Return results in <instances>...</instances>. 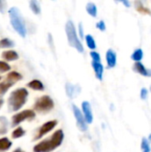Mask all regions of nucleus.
Segmentation results:
<instances>
[{
	"label": "nucleus",
	"instance_id": "nucleus-1",
	"mask_svg": "<svg viewBox=\"0 0 151 152\" xmlns=\"http://www.w3.org/2000/svg\"><path fill=\"white\" fill-rule=\"evenodd\" d=\"M64 138V134L62 130L55 131L50 137L44 139V141L40 142L36 145L34 146V152H51L57 149L62 143Z\"/></svg>",
	"mask_w": 151,
	"mask_h": 152
},
{
	"label": "nucleus",
	"instance_id": "nucleus-2",
	"mask_svg": "<svg viewBox=\"0 0 151 152\" xmlns=\"http://www.w3.org/2000/svg\"><path fill=\"white\" fill-rule=\"evenodd\" d=\"M28 92L25 88H18L12 91L8 98V109L10 111H18L26 103Z\"/></svg>",
	"mask_w": 151,
	"mask_h": 152
},
{
	"label": "nucleus",
	"instance_id": "nucleus-3",
	"mask_svg": "<svg viewBox=\"0 0 151 152\" xmlns=\"http://www.w3.org/2000/svg\"><path fill=\"white\" fill-rule=\"evenodd\" d=\"M8 12H9V17L12 28L17 31V33L20 37H25L27 34V29H26L25 22L23 20V18L21 17L19 9L16 7H12L8 11Z\"/></svg>",
	"mask_w": 151,
	"mask_h": 152
},
{
	"label": "nucleus",
	"instance_id": "nucleus-4",
	"mask_svg": "<svg viewBox=\"0 0 151 152\" xmlns=\"http://www.w3.org/2000/svg\"><path fill=\"white\" fill-rule=\"evenodd\" d=\"M66 34L68 37V41L70 46L76 48V50L79 53H84V46L80 40L78 39V37L77 35V31L74 26V23L71 20H69L66 24Z\"/></svg>",
	"mask_w": 151,
	"mask_h": 152
},
{
	"label": "nucleus",
	"instance_id": "nucleus-5",
	"mask_svg": "<svg viewBox=\"0 0 151 152\" xmlns=\"http://www.w3.org/2000/svg\"><path fill=\"white\" fill-rule=\"evenodd\" d=\"M53 107H54V102L52 100V98L49 97L48 95H44L36 101V102L34 103L33 109L35 111L38 113L45 114L51 111L53 109Z\"/></svg>",
	"mask_w": 151,
	"mask_h": 152
},
{
	"label": "nucleus",
	"instance_id": "nucleus-6",
	"mask_svg": "<svg viewBox=\"0 0 151 152\" xmlns=\"http://www.w3.org/2000/svg\"><path fill=\"white\" fill-rule=\"evenodd\" d=\"M36 117V113L31 110H25L12 116V126H17L24 120H32Z\"/></svg>",
	"mask_w": 151,
	"mask_h": 152
},
{
	"label": "nucleus",
	"instance_id": "nucleus-7",
	"mask_svg": "<svg viewBox=\"0 0 151 152\" xmlns=\"http://www.w3.org/2000/svg\"><path fill=\"white\" fill-rule=\"evenodd\" d=\"M58 124L57 120H52V121H48L46 123H44L43 126H41L38 129L37 134L35 135L34 137V141H37L40 140L44 135H45L46 134H48L49 132H51Z\"/></svg>",
	"mask_w": 151,
	"mask_h": 152
},
{
	"label": "nucleus",
	"instance_id": "nucleus-8",
	"mask_svg": "<svg viewBox=\"0 0 151 152\" xmlns=\"http://www.w3.org/2000/svg\"><path fill=\"white\" fill-rule=\"evenodd\" d=\"M72 110H73V113H74V116L77 120V126L78 129L82 132H85L87 130V125H86V122H85L84 116L81 113L80 110L76 105H72Z\"/></svg>",
	"mask_w": 151,
	"mask_h": 152
},
{
	"label": "nucleus",
	"instance_id": "nucleus-9",
	"mask_svg": "<svg viewBox=\"0 0 151 152\" xmlns=\"http://www.w3.org/2000/svg\"><path fill=\"white\" fill-rule=\"evenodd\" d=\"M82 110H83V116L86 123L92 124L93 120V116L92 112V107L91 104L88 102H84L82 103Z\"/></svg>",
	"mask_w": 151,
	"mask_h": 152
},
{
	"label": "nucleus",
	"instance_id": "nucleus-10",
	"mask_svg": "<svg viewBox=\"0 0 151 152\" xmlns=\"http://www.w3.org/2000/svg\"><path fill=\"white\" fill-rule=\"evenodd\" d=\"M133 69L136 73H139L140 75H142L143 77H151V69H147L142 61L141 62H135L133 64Z\"/></svg>",
	"mask_w": 151,
	"mask_h": 152
},
{
	"label": "nucleus",
	"instance_id": "nucleus-11",
	"mask_svg": "<svg viewBox=\"0 0 151 152\" xmlns=\"http://www.w3.org/2000/svg\"><path fill=\"white\" fill-rule=\"evenodd\" d=\"M106 61L109 68H114L117 65V53L112 49H109L106 53Z\"/></svg>",
	"mask_w": 151,
	"mask_h": 152
},
{
	"label": "nucleus",
	"instance_id": "nucleus-12",
	"mask_svg": "<svg viewBox=\"0 0 151 152\" xmlns=\"http://www.w3.org/2000/svg\"><path fill=\"white\" fill-rule=\"evenodd\" d=\"M80 91H81V89L78 86H74L69 83L66 84V93L69 98L72 99V98L77 97L80 94Z\"/></svg>",
	"mask_w": 151,
	"mask_h": 152
},
{
	"label": "nucleus",
	"instance_id": "nucleus-13",
	"mask_svg": "<svg viewBox=\"0 0 151 152\" xmlns=\"http://www.w3.org/2000/svg\"><path fill=\"white\" fill-rule=\"evenodd\" d=\"M92 66L93 68V70H94L97 79L101 80L102 77H103V71H104V68H103V65L101 64V62L92 61Z\"/></svg>",
	"mask_w": 151,
	"mask_h": 152
},
{
	"label": "nucleus",
	"instance_id": "nucleus-14",
	"mask_svg": "<svg viewBox=\"0 0 151 152\" xmlns=\"http://www.w3.org/2000/svg\"><path fill=\"white\" fill-rule=\"evenodd\" d=\"M2 57L4 60L7 61H16L19 59V55L15 51L12 50H8V51H4L2 53Z\"/></svg>",
	"mask_w": 151,
	"mask_h": 152
},
{
	"label": "nucleus",
	"instance_id": "nucleus-15",
	"mask_svg": "<svg viewBox=\"0 0 151 152\" xmlns=\"http://www.w3.org/2000/svg\"><path fill=\"white\" fill-rule=\"evenodd\" d=\"M28 87L31 88L32 90H35V91H43L44 89V85L41 81L37 80V79H34L32 81H30L29 83H28Z\"/></svg>",
	"mask_w": 151,
	"mask_h": 152
},
{
	"label": "nucleus",
	"instance_id": "nucleus-16",
	"mask_svg": "<svg viewBox=\"0 0 151 152\" xmlns=\"http://www.w3.org/2000/svg\"><path fill=\"white\" fill-rule=\"evenodd\" d=\"M21 78H22V76L17 71H12V72L8 73V75L6 76V79H8L9 81H11L13 84L17 83Z\"/></svg>",
	"mask_w": 151,
	"mask_h": 152
},
{
	"label": "nucleus",
	"instance_id": "nucleus-17",
	"mask_svg": "<svg viewBox=\"0 0 151 152\" xmlns=\"http://www.w3.org/2000/svg\"><path fill=\"white\" fill-rule=\"evenodd\" d=\"M131 59L134 61L135 62H141L142 60L143 59V51L141 48H138L134 50V52L131 55Z\"/></svg>",
	"mask_w": 151,
	"mask_h": 152
},
{
	"label": "nucleus",
	"instance_id": "nucleus-18",
	"mask_svg": "<svg viewBox=\"0 0 151 152\" xmlns=\"http://www.w3.org/2000/svg\"><path fill=\"white\" fill-rule=\"evenodd\" d=\"M12 85H13V83H12L8 79H5L4 81L1 82L0 83V95L4 94L7 92V90L12 86Z\"/></svg>",
	"mask_w": 151,
	"mask_h": 152
},
{
	"label": "nucleus",
	"instance_id": "nucleus-19",
	"mask_svg": "<svg viewBox=\"0 0 151 152\" xmlns=\"http://www.w3.org/2000/svg\"><path fill=\"white\" fill-rule=\"evenodd\" d=\"M11 147H12V142L8 138L4 137L0 139V151H5L9 150Z\"/></svg>",
	"mask_w": 151,
	"mask_h": 152
},
{
	"label": "nucleus",
	"instance_id": "nucleus-20",
	"mask_svg": "<svg viewBox=\"0 0 151 152\" xmlns=\"http://www.w3.org/2000/svg\"><path fill=\"white\" fill-rule=\"evenodd\" d=\"M8 131V120L4 117H0V135L5 134Z\"/></svg>",
	"mask_w": 151,
	"mask_h": 152
},
{
	"label": "nucleus",
	"instance_id": "nucleus-21",
	"mask_svg": "<svg viewBox=\"0 0 151 152\" xmlns=\"http://www.w3.org/2000/svg\"><path fill=\"white\" fill-rule=\"evenodd\" d=\"M141 151L142 152H151L150 142L148 141L147 137H142V139Z\"/></svg>",
	"mask_w": 151,
	"mask_h": 152
},
{
	"label": "nucleus",
	"instance_id": "nucleus-22",
	"mask_svg": "<svg viewBox=\"0 0 151 152\" xmlns=\"http://www.w3.org/2000/svg\"><path fill=\"white\" fill-rule=\"evenodd\" d=\"M86 11L92 17L97 16V7L94 3H88L86 4Z\"/></svg>",
	"mask_w": 151,
	"mask_h": 152
},
{
	"label": "nucleus",
	"instance_id": "nucleus-23",
	"mask_svg": "<svg viewBox=\"0 0 151 152\" xmlns=\"http://www.w3.org/2000/svg\"><path fill=\"white\" fill-rule=\"evenodd\" d=\"M29 6H30V9L32 10V12L35 14H39L41 12V7H40V4H39L38 1H36V0L30 1L29 2Z\"/></svg>",
	"mask_w": 151,
	"mask_h": 152
},
{
	"label": "nucleus",
	"instance_id": "nucleus-24",
	"mask_svg": "<svg viewBox=\"0 0 151 152\" xmlns=\"http://www.w3.org/2000/svg\"><path fill=\"white\" fill-rule=\"evenodd\" d=\"M15 45L14 42L9 38H3L0 40V47L1 48H12Z\"/></svg>",
	"mask_w": 151,
	"mask_h": 152
},
{
	"label": "nucleus",
	"instance_id": "nucleus-25",
	"mask_svg": "<svg viewBox=\"0 0 151 152\" xmlns=\"http://www.w3.org/2000/svg\"><path fill=\"white\" fill-rule=\"evenodd\" d=\"M26 134L25 130L22 128V127H17L12 134V139H18V138H20L22 136H24Z\"/></svg>",
	"mask_w": 151,
	"mask_h": 152
},
{
	"label": "nucleus",
	"instance_id": "nucleus-26",
	"mask_svg": "<svg viewBox=\"0 0 151 152\" xmlns=\"http://www.w3.org/2000/svg\"><path fill=\"white\" fill-rule=\"evenodd\" d=\"M85 41H86L87 46H88L91 50H94V49L96 48L95 40H94V38H93L91 35H86V37H85Z\"/></svg>",
	"mask_w": 151,
	"mask_h": 152
},
{
	"label": "nucleus",
	"instance_id": "nucleus-27",
	"mask_svg": "<svg viewBox=\"0 0 151 152\" xmlns=\"http://www.w3.org/2000/svg\"><path fill=\"white\" fill-rule=\"evenodd\" d=\"M10 69H11V67H10V65L8 63L0 61V72L4 73V72L9 71Z\"/></svg>",
	"mask_w": 151,
	"mask_h": 152
},
{
	"label": "nucleus",
	"instance_id": "nucleus-28",
	"mask_svg": "<svg viewBox=\"0 0 151 152\" xmlns=\"http://www.w3.org/2000/svg\"><path fill=\"white\" fill-rule=\"evenodd\" d=\"M148 96H149V90L146 88V87H142L141 89V92H140V97L142 101H145L148 99Z\"/></svg>",
	"mask_w": 151,
	"mask_h": 152
},
{
	"label": "nucleus",
	"instance_id": "nucleus-29",
	"mask_svg": "<svg viewBox=\"0 0 151 152\" xmlns=\"http://www.w3.org/2000/svg\"><path fill=\"white\" fill-rule=\"evenodd\" d=\"M90 55L93 59V61H95V62H101V56L100 54L97 53V52H94V51H92L90 53Z\"/></svg>",
	"mask_w": 151,
	"mask_h": 152
},
{
	"label": "nucleus",
	"instance_id": "nucleus-30",
	"mask_svg": "<svg viewBox=\"0 0 151 152\" xmlns=\"http://www.w3.org/2000/svg\"><path fill=\"white\" fill-rule=\"evenodd\" d=\"M96 28H99L101 31H105L106 30V24L103 20H100L99 22L96 23Z\"/></svg>",
	"mask_w": 151,
	"mask_h": 152
},
{
	"label": "nucleus",
	"instance_id": "nucleus-31",
	"mask_svg": "<svg viewBox=\"0 0 151 152\" xmlns=\"http://www.w3.org/2000/svg\"><path fill=\"white\" fill-rule=\"evenodd\" d=\"M5 11H6V2L0 0V12L4 14Z\"/></svg>",
	"mask_w": 151,
	"mask_h": 152
},
{
	"label": "nucleus",
	"instance_id": "nucleus-32",
	"mask_svg": "<svg viewBox=\"0 0 151 152\" xmlns=\"http://www.w3.org/2000/svg\"><path fill=\"white\" fill-rule=\"evenodd\" d=\"M78 28H79V36L81 37H84V29H83V25L82 23H80L78 25Z\"/></svg>",
	"mask_w": 151,
	"mask_h": 152
},
{
	"label": "nucleus",
	"instance_id": "nucleus-33",
	"mask_svg": "<svg viewBox=\"0 0 151 152\" xmlns=\"http://www.w3.org/2000/svg\"><path fill=\"white\" fill-rule=\"evenodd\" d=\"M122 4L125 6V7H127V8H129V7H131V4H132V3L130 2V1H128V0H125V1H122Z\"/></svg>",
	"mask_w": 151,
	"mask_h": 152
},
{
	"label": "nucleus",
	"instance_id": "nucleus-34",
	"mask_svg": "<svg viewBox=\"0 0 151 152\" xmlns=\"http://www.w3.org/2000/svg\"><path fill=\"white\" fill-rule=\"evenodd\" d=\"M12 152H24L23 151H21L20 149H16V150H14Z\"/></svg>",
	"mask_w": 151,
	"mask_h": 152
},
{
	"label": "nucleus",
	"instance_id": "nucleus-35",
	"mask_svg": "<svg viewBox=\"0 0 151 152\" xmlns=\"http://www.w3.org/2000/svg\"><path fill=\"white\" fill-rule=\"evenodd\" d=\"M147 139H148V141H149V142L151 143V134H150V135L148 136V138H147Z\"/></svg>",
	"mask_w": 151,
	"mask_h": 152
},
{
	"label": "nucleus",
	"instance_id": "nucleus-36",
	"mask_svg": "<svg viewBox=\"0 0 151 152\" xmlns=\"http://www.w3.org/2000/svg\"><path fill=\"white\" fill-rule=\"evenodd\" d=\"M3 103H4V101H3L2 99H0V108L2 107V105H3Z\"/></svg>",
	"mask_w": 151,
	"mask_h": 152
},
{
	"label": "nucleus",
	"instance_id": "nucleus-37",
	"mask_svg": "<svg viewBox=\"0 0 151 152\" xmlns=\"http://www.w3.org/2000/svg\"><path fill=\"white\" fill-rule=\"evenodd\" d=\"M150 93H151V86H150Z\"/></svg>",
	"mask_w": 151,
	"mask_h": 152
},
{
	"label": "nucleus",
	"instance_id": "nucleus-38",
	"mask_svg": "<svg viewBox=\"0 0 151 152\" xmlns=\"http://www.w3.org/2000/svg\"><path fill=\"white\" fill-rule=\"evenodd\" d=\"M0 80H1V76H0Z\"/></svg>",
	"mask_w": 151,
	"mask_h": 152
}]
</instances>
